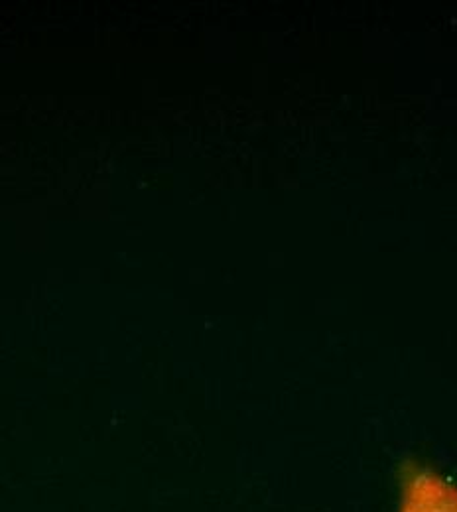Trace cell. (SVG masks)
<instances>
[{
  "mask_svg": "<svg viewBox=\"0 0 457 512\" xmlns=\"http://www.w3.org/2000/svg\"><path fill=\"white\" fill-rule=\"evenodd\" d=\"M398 512H457V487L432 469L408 465Z\"/></svg>",
  "mask_w": 457,
  "mask_h": 512,
  "instance_id": "cell-1",
  "label": "cell"
}]
</instances>
